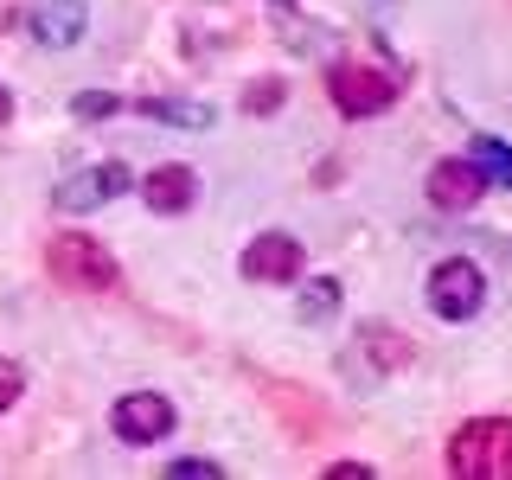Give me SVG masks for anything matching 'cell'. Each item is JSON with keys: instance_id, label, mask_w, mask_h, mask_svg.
<instances>
[{"instance_id": "4", "label": "cell", "mask_w": 512, "mask_h": 480, "mask_svg": "<svg viewBox=\"0 0 512 480\" xmlns=\"http://www.w3.org/2000/svg\"><path fill=\"white\" fill-rule=\"evenodd\" d=\"M480 301H487V276H480V263L448 256V263L429 269V308H436L442 320H468V314H480Z\"/></svg>"}, {"instance_id": "8", "label": "cell", "mask_w": 512, "mask_h": 480, "mask_svg": "<svg viewBox=\"0 0 512 480\" xmlns=\"http://www.w3.org/2000/svg\"><path fill=\"white\" fill-rule=\"evenodd\" d=\"M26 26H32V39H39V45L64 52V45L84 39L90 13H84V0H32V7H26Z\"/></svg>"}, {"instance_id": "17", "label": "cell", "mask_w": 512, "mask_h": 480, "mask_svg": "<svg viewBox=\"0 0 512 480\" xmlns=\"http://www.w3.org/2000/svg\"><path fill=\"white\" fill-rule=\"evenodd\" d=\"M77 116H116V96H77Z\"/></svg>"}, {"instance_id": "16", "label": "cell", "mask_w": 512, "mask_h": 480, "mask_svg": "<svg viewBox=\"0 0 512 480\" xmlns=\"http://www.w3.org/2000/svg\"><path fill=\"white\" fill-rule=\"evenodd\" d=\"M180 480H218V461H173Z\"/></svg>"}, {"instance_id": "11", "label": "cell", "mask_w": 512, "mask_h": 480, "mask_svg": "<svg viewBox=\"0 0 512 480\" xmlns=\"http://www.w3.org/2000/svg\"><path fill=\"white\" fill-rule=\"evenodd\" d=\"M474 160H480V173H487V180L512 186V148H500L493 135H480V141H474Z\"/></svg>"}, {"instance_id": "14", "label": "cell", "mask_w": 512, "mask_h": 480, "mask_svg": "<svg viewBox=\"0 0 512 480\" xmlns=\"http://www.w3.org/2000/svg\"><path fill=\"white\" fill-rule=\"evenodd\" d=\"M244 109H250V116H269V109H282V84H276V77L250 84V90H244Z\"/></svg>"}, {"instance_id": "10", "label": "cell", "mask_w": 512, "mask_h": 480, "mask_svg": "<svg viewBox=\"0 0 512 480\" xmlns=\"http://www.w3.org/2000/svg\"><path fill=\"white\" fill-rule=\"evenodd\" d=\"M141 199H148V212H186V205L199 199V180H192V167L167 160V167H154L148 180H141Z\"/></svg>"}, {"instance_id": "18", "label": "cell", "mask_w": 512, "mask_h": 480, "mask_svg": "<svg viewBox=\"0 0 512 480\" xmlns=\"http://www.w3.org/2000/svg\"><path fill=\"white\" fill-rule=\"evenodd\" d=\"M13 116V96H7V84H0V122H7Z\"/></svg>"}, {"instance_id": "6", "label": "cell", "mask_w": 512, "mask_h": 480, "mask_svg": "<svg viewBox=\"0 0 512 480\" xmlns=\"http://www.w3.org/2000/svg\"><path fill=\"white\" fill-rule=\"evenodd\" d=\"M480 192H487V173H480L474 154L429 167V205H442V212H468V205H480Z\"/></svg>"}, {"instance_id": "9", "label": "cell", "mask_w": 512, "mask_h": 480, "mask_svg": "<svg viewBox=\"0 0 512 480\" xmlns=\"http://www.w3.org/2000/svg\"><path fill=\"white\" fill-rule=\"evenodd\" d=\"M122 186H128V167H122V160H103V167H84L77 180H64L52 199H58V212H90V205L116 199Z\"/></svg>"}, {"instance_id": "2", "label": "cell", "mask_w": 512, "mask_h": 480, "mask_svg": "<svg viewBox=\"0 0 512 480\" xmlns=\"http://www.w3.org/2000/svg\"><path fill=\"white\" fill-rule=\"evenodd\" d=\"M45 269H52V282L71 288V295H103V288H116V256L96 244V237H84V231L52 237Z\"/></svg>"}, {"instance_id": "5", "label": "cell", "mask_w": 512, "mask_h": 480, "mask_svg": "<svg viewBox=\"0 0 512 480\" xmlns=\"http://www.w3.org/2000/svg\"><path fill=\"white\" fill-rule=\"evenodd\" d=\"M109 423H116V436H122L128 448H148V442H160V436H173V404H167L160 391H128Z\"/></svg>"}, {"instance_id": "1", "label": "cell", "mask_w": 512, "mask_h": 480, "mask_svg": "<svg viewBox=\"0 0 512 480\" xmlns=\"http://www.w3.org/2000/svg\"><path fill=\"white\" fill-rule=\"evenodd\" d=\"M448 468L461 480H512V423L506 416H474L448 436Z\"/></svg>"}, {"instance_id": "13", "label": "cell", "mask_w": 512, "mask_h": 480, "mask_svg": "<svg viewBox=\"0 0 512 480\" xmlns=\"http://www.w3.org/2000/svg\"><path fill=\"white\" fill-rule=\"evenodd\" d=\"M148 116L180 122V128H205V122H212V109H205V103H148Z\"/></svg>"}, {"instance_id": "12", "label": "cell", "mask_w": 512, "mask_h": 480, "mask_svg": "<svg viewBox=\"0 0 512 480\" xmlns=\"http://www.w3.org/2000/svg\"><path fill=\"white\" fill-rule=\"evenodd\" d=\"M333 308H340V282H308V295H301V320H333Z\"/></svg>"}, {"instance_id": "7", "label": "cell", "mask_w": 512, "mask_h": 480, "mask_svg": "<svg viewBox=\"0 0 512 480\" xmlns=\"http://www.w3.org/2000/svg\"><path fill=\"white\" fill-rule=\"evenodd\" d=\"M244 276H250V282H269V288L295 282V276H301V244H295L288 231H263V237L244 250Z\"/></svg>"}, {"instance_id": "3", "label": "cell", "mask_w": 512, "mask_h": 480, "mask_svg": "<svg viewBox=\"0 0 512 480\" xmlns=\"http://www.w3.org/2000/svg\"><path fill=\"white\" fill-rule=\"evenodd\" d=\"M327 90H333V103H340V116H384V109L397 103V77L378 71V64H359V58L333 64Z\"/></svg>"}, {"instance_id": "15", "label": "cell", "mask_w": 512, "mask_h": 480, "mask_svg": "<svg viewBox=\"0 0 512 480\" xmlns=\"http://www.w3.org/2000/svg\"><path fill=\"white\" fill-rule=\"evenodd\" d=\"M20 384H26V378H20V365H13V359H0V410H7L13 397H20Z\"/></svg>"}]
</instances>
